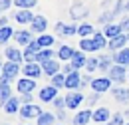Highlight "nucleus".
Segmentation results:
<instances>
[{"mask_svg": "<svg viewBox=\"0 0 129 125\" xmlns=\"http://www.w3.org/2000/svg\"><path fill=\"white\" fill-rule=\"evenodd\" d=\"M99 70H111V58L109 56H101L99 58Z\"/></svg>", "mask_w": 129, "mask_h": 125, "instance_id": "f704fd0d", "label": "nucleus"}, {"mask_svg": "<svg viewBox=\"0 0 129 125\" xmlns=\"http://www.w3.org/2000/svg\"><path fill=\"white\" fill-rule=\"evenodd\" d=\"M14 40H16L20 46H28L32 42V34L28 30H20V32H14Z\"/></svg>", "mask_w": 129, "mask_h": 125, "instance_id": "2eb2a0df", "label": "nucleus"}, {"mask_svg": "<svg viewBox=\"0 0 129 125\" xmlns=\"http://www.w3.org/2000/svg\"><path fill=\"white\" fill-rule=\"evenodd\" d=\"M121 30H123V32H129V20H125V22L121 24Z\"/></svg>", "mask_w": 129, "mask_h": 125, "instance_id": "37998d69", "label": "nucleus"}, {"mask_svg": "<svg viewBox=\"0 0 129 125\" xmlns=\"http://www.w3.org/2000/svg\"><path fill=\"white\" fill-rule=\"evenodd\" d=\"M85 62H87V60H85L83 52H76V54H74V58L70 60V64H72L76 70H78V68H83V66H85Z\"/></svg>", "mask_w": 129, "mask_h": 125, "instance_id": "a878e982", "label": "nucleus"}, {"mask_svg": "<svg viewBox=\"0 0 129 125\" xmlns=\"http://www.w3.org/2000/svg\"><path fill=\"white\" fill-rule=\"evenodd\" d=\"M40 50H44V48L38 44V40H32L28 48H26V52H24V60H28V62H36V56L40 54Z\"/></svg>", "mask_w": 129, "mask_h": 125, "instance_id": "20e7f679", "label": "nucleus"}, {"mask_svg": "<svg viewBox=\"0 0 129 125\" xmlns=\"http://www.w3.org/2000/svg\"><path fill=\"white\" fill-rule=\"evenodd\" d=\"M125 8H127V10H129V0H127V2H125Z\"/></svg>", "mask_w": 129, "mask_h": 125, "instance_id": "a18cd8bd", "label": "nucleus"}, {"mask_svg": "<svg viewBox=\"0 0 129 125\" xmlns=\"http://www.w3.org/2000/svg\"><path fill=\"white\" fill-rule=\"evenodd\" d=\"M40 113H42V109H40L38 105H34V103H24V105L20 107V117H24V119L40 117Z\"/></svg>", "mask_w": 129, "mask_h": 125, "instance_id": "f03ea898", "label": "nucleus"}, {"mask_svg": "<svg viewBox=\"0 0 129 125\" xmlns=\"http://www.w3.org/2000/svg\"><path fill=\"white\" fill-rule=\"evenodd\" d=\"M58 97V87H54V85H46V87H42L40 89V99L42 101H54Z\"/></svg>", "mask_w": 129, "mask_h": 125, "instance_id": "6e6552de", "label": "nucleus"}, {"mask_svg": "<svg viewBox=\"0 0 129 125\" xmlns=\"http://www.w3.org/2000/svg\"><path fill=\"white\" fill-rule=\"evenodd\" d=\"M42 72H44V68H40V64H38V62H28L26 66H24V74H26L28 78L38 79Z\"/></svg>", "mask_w": 129, "mask_h": 125, "instance_id": "0eeeda50", "label": "nucleus"}, {"mask_svg": "<svg viewBox=\"0 0 129 125\" xmlns=\"http://www.w3.org/2000/svg\"><path fill=\"white\" fill-rule=\"evenodd\" d=\"M12 97V89H10V83H0V105L4 107V103Z\"/></svg>", "mask_w": 129, "mask_h": 125, "instance_id": "a211bd4d", "label": "nucleus"}, {"mask_svg": "<svg viewBox=\"0 0 129 125\" xmlns=\"http://www.w3.org/2000/svg\"><path fill=\"white\" fill-rule=\"evenodd\" d=\"M78 34H80L81 38H87V36H91V34H93V28H91L89 24H81L80 28H78Z\"/></svg>", "mask_w": 129, "mask_h": 125, "instance_id": "72a5a7b5", "label": "nucleus"}, {"mask_svg": "<svg viewBox=\"0 0 129 125\" xmlns=\"http://www.w3.org/2000/svg\"><path fill=\"white\" fill-rule=\"evenodd\" d=\"M18 74H20V64H16V62H10V60H8V62L4 64V66H2V76H4V78H8V79H14L18 76Z\"/></svg>", "mask_w": 129, "mask_h": 125, "instance_id": "7ed1b4c3", "label": "nucleus"}, {"mask_svg": "<svg viewBox=\"0 0 129 125\" xmlns=\"http://www.w3.org/2000/svg\"><path fill=\"white\" fill-rule=\"evenodd\" d=\"M91 87L95 93H103L111 87V79L109 78H97V79H91Z\"/></svg>", "mask_w": 129, "mask_h": 125, "instance_id": "423d86ee", "label": "nucleus"}, {"mask_svg": "<svg viewBox=\"0 0 129 125\" xmlns=\"http://www.w3.org/2000/svg\"><path fill=\"white\" fill-rule=\"evenodd\" d=\"M125 78H129V74L125 72V66H113L111 70H109V79L111 81H117V83H121V81H125Z\"/></svg>", "mask_w": 129, "mask_h": 125, "instance_id": "f257e3e1", "label": "nucleus"}, {"mask_svg": "<svg viewBox=\"0 0 129 125\" xmlns=\"http://www.w3.org/2000/svg\"><path fill=\"white\" fill-rule=\"evenodd\" d=\"M38 44L42 48H50L52 44H54V36H48V34H42L40 38H38Z\"/></svg>", "mask_w": 129, "mask_h": 125, "instance_id": "2f4dec72", "label": "nucleus"}, {"mask_svg": "<svg viewBox=\"0 0 129 125\" xmlns=\"http://www.w3.org/2000/svg\"><path fill=\"white\" fill-rule=\"evenodd\" d=\"M121 32H123V30H121V24H107L103 34H105V36L111 40V38H115V36H119Z\"/></svg>", "mask_w": 129, "mask_h": 125, "instance_id": "b1692460", "label": "nucleus"}, {"mask_svg": "<svg viewBox=\"0 0 129 125\" xmlns=\"http://www.w3.org/2000/svg\"><path fill=\"white\" fill-rule=\"evenodd\" d=\"M105 38H107L105 34H93V38H91V40H93V44H95L97 50H99V48H105V46H107V40H105Z\"/></svg>", "mask_w": 129, "mask_h": 125, "instance_id": "7c9ffc66", "label": "nucleus"}, {"mask_svg": "<svg viewBox=\"0 0 129 125\" xmlns=\"http://www.w3.org/2000/svg\"><path fill=\"white\" fill-rule=\"evenodd\" d=\"M109 125H123V115L121 113H115V117L109 119Z\"/></svg>", "mask_w": 129, "mask_h": 125, "instance_id": "4c0bfd02", "label": "nucleus"}, {"mask_svg": "<svg viewBox=\"0 0 129 125\" xmlns=\"http://www.w3.org/2000/svg\"><path fill=\"white\" fill-rule=\"evenodd\" d=\"M80 48H81V52H95L97 50L95 44H93V40H87V38H81Z\"/></svg>", "mask_w": 129, "mask_h": 125, "instance_id": "c756f323", "label": "nucleus"}, {"mask_svg": "<svg viewBox=\"0 0 129 125\" xmlns=\"http://www.w3.org/2000/svg\"><path fill=\"white\" fill-rule=\"evenodd\" d=\"M56 30L60 32L62 36H72V34H76V32H78L74 26H70V24H58V26H56Z\"/></svg>", "mask_w": 129, "mask_h": 125, "instance_id": "c85d7f7f", "label": "nucleus"}, {"mask_svg": "<svg viewBox=\"0 0 129 125\" xmlns=\"http://www.w3.org/2000/svg\"><path fill=\"white\" fill-rule=\"evenodd\" d=\"M54 105H56L58 109H62V107L66 105V97L64 99H62V97H56V99H54Z\"/></svg>", "mask_w": 129, "mask_h": 125, "instance_id": "ea45409f", "label": "nucleus"}, {"mask_svg": "<svg viewBox=\"0 0 129 125\" xmlns=\"http://www.w3.org/2000/svg\"><path fill=\"white\" fill-rule=\"evenodd\" d=\"M81 101H83V95H81V93H70V95H66V107H68V109H76Z\"/></svg>", "mask_w": 129, "mask_h": 125, "instance_id": "f8f14e48", "label": "nucleus"}, {"mask_svg": "<svg viewBox=\"0 0 129 125\" xmlns=\"http://www.w3.org/2000/svg\"><path fill=\"white\" fill-rule=\"evenodd\" d=\"M93 121L97 123H103V121H109V109L107 107H99L93 111Z\"/></svg>", "mask_w": 129, "mask_h": 125, "instance_id": "412c9836", "label": "nucleus"}, {"mask_svg": "<svg viewBox=\"0 0 129 125\" xmlns=\"http://www.w3.org/2000/svg\"><path fill=\"white\" fill-rule=\"evenodd\" d=\"M6 58H8L10 62L20 64L22 60H24V54H22L20 50H16V48H6Z\"/></svg>", "mask_w": 129, "mask_h": 125, "instance_id": "6ab92c4d", "label": "nucleus"}, {"mask_svg": "<svg viewBox=\"0 0 129 125\" xmlns=\"http://www.w3.org/2000/svg\"><path fill=\"white\" fill-rule=\"evenodd\" d=\"M2 66H4V64H0V76H2Z\"/></svg>", "mask_w": 129, "mask_h": 125, "instance_id": "49530a36", "label": "nucleus"}, {"mask_svg": "<svg viewBox=\"0 0 129 125\" xmlns=\"http://www.w3.org/2000/svg\"><path fill=\"white\" fill-rule=\"evenodd\" d=\"M85 68H87L89 72H93V70H97V68H99V60H95V58H89V60L85 62Z\"/></svg>", "mask_w": 129, "mask_h": 125, "instance_id": "e433bc0d", "label": "nucleus"}, {"mask_svg": "<svg viewBox=\"0 0 129 125\" xmlns=\"http://www.w3.org/2000/svg\"><path fill=\"white\" fill-rule=\"evenodd\" d=\"M34 89H36V79L34 78H22L18 79V91L20 93H32Z\"/></svg>", "mask_w": 129, "mask_h": 125, "instance_id": "39448f33", "label": "nucleus"}, {"mask_svg": "<svg viewBox=\"0 0 129 125\" xmlns=\"http://www.w3.org/2000/svg\"><path fill=\"white\" fill-rule=\"evenodd\" d=\"M52 85L54 87H66V76H62V74L52 76Z\"/></svg>", "mask_w": 129, "mask_h": 125, "instance_id": "473e14b6", "label": "nucleus"}, {"mask_svg": "<svg viewBox=\"0 0 129 125\" xmlns=\"http://www.w3.org/2000/svg\"><path fill=\"white\" fill-rule=\"evenodd\" d=\"M52 58H54L52 50H50V48H44V50H40V54L36 56V62H38V64H44V62H48V60H52Z\"/></svg>", "mask_w": 129, "mask_h": 125, "instance_id": "cd10ccee", "label": "nucleus"}, {"mask_svg": "<svg viewBox=\"0 0 129 125\" xmlns=\"http://www.w3.org/2000/svg\"><path fill=\"white\" fill-rule=\"evenodd\" d=\"M42 68H44V74H48V76H56V74L60 72V64L56 62L54 58L48 60V62H44V64H42Z\"/></svg>", "mask_w": 129, "mask_h": 125, "instance_id": "dca6fc26", "label": "nucleus"}, {"mask_svg": "<svg viewBox=\"0 0 129 125\" xmlns=\"http://www.w3.org/2000/svg\"><path fill=\"white\" fill-rule=\"evenodd\" d=\"M14 4H16L18 8H32L34 4H36V0H14Z\"/></svg>", "mask_w": 129, "mask_h": 125, "instance_id": "c9c22d12", "label": "nucleus"}, {"mask_svg": "<svg viewBox=\"0 0 129 125\" xmlns=\"http://www.w3.org/2000/svg\"><path fill=\"white\" fill-rule=\"evenodd\" d=\"M127 125H129V123H127Z\"/></svg>", "mask_w": 129, "mask_h": 125, "instance_id": "de8ad7c7", "label": "nucleus"}, {"mask_svg": "<svg viewBox=\"0 0 129 125\" xmlns=\"http://www.w3.org/2000/svg\"><path fill=\"white\" fill-rule=\"evenodd\" d=\"M89 119H93V111L83 109V111H80V113L74 117V125H87Z\"/></svg>", "mask_w": 129, "mask_h": 125, "instance_id": "9b49d317", "label": "nucleus"}, {"mask_svg": "<svg viewBox=\"0 0 129 125\" xmlns=\"http://www.w3.org/2000/svg\"><path fill=\"white\" fill-rule=\"evenodd\" d=\"M111 93L115 97V101H119V103H127L129 101V89H125V87H113Z\"/></svg>", "mask_w": 129, "mask_h": 125, "instance_id": "4468645a", "label": "nucleus"}, {"mask_svg": "<svg viewBox=\"0 0 129 125\" xmlns=\"http://www.w3.org/2000/svg\"><path fill=\"white\" fill-rule=\"evenodd\" d=\"M20 101H22V103H30V101H32V95L30 93H22L20 95Z\"/></svg>", "mask_w": 129, "mask_h": 125, "instance_id": "a19ab883", "label": "nucleus"}, {"mask_svg": "<svg viewBox=\"0 0 129 125\" xmlns=\"http://www.w3.org/2000/svg\"><path fill=\"white\" fill-rule=\"evenodd\" d=\"M10 38H14V30L6 24V26H0V44H6Z\"/></svg>", "mask_w": 129, "mask_h": 125, "instance_id": "5701e85b", "label": "nucleus"}, {"mask_svg": "<svg viewBox=\"0 0 129 125\" xmlns=\"http://www.w3.org/2000/svg\"><path fill=\"white\" fill-rule=\"evenodd\" d=\"M46 26H48V22H46L44 16H34V20H32V32H44V30H46Z\"/></svg>", "mask_w": 129, "mask_h": 125, "instance_id": "aec40b11", "label": "nucleus"}, {"mask_svg": "<svg viewBox=\"0 0 129 125\" xmlns=\"http://www.w3.org/2000/svg\"><path fill=\"white\" fill-rule=\"evenodd\" d=\"M129 36H123V34H119V36H115V38H111L109 40V44L107 46L111 48V50H123V46L127 44Z\"/></svg>", "mask_w": 129, "mask_h": 125, "instance_id": "ddd939ff", "label": "nucleus"}, {"mask_svg": "<svg viewBox=\"0 0 129 125\" xmlns=\"http://www.w3.org/2000/svg\"><path fill=\"white\" fill-rule=\"evenodd\" d=\"M54 121H56V117L52 111H42L38 117V125H54Z\"/></svg>", "mask_w": 129, "mask_h": 125, "instance_id": "4be33fe9", "label": "nucleus"}, {"mask_svg": "<svg viewBox=\"0 0 129 125\" xmlns=\"http://www.w3.org/2000/svg\"><path fill=\"white\" fill-rule=\"evenodd\" d=\"M18 101H20V99L12 95V97H10V99L4 103V107H2V109L6 111V113H10V115H12V113H16V111H18Z\"/></svg>", "mask_w": 129, "mask_h": 125, "instance_id": "393cba45", "label": "nucleus"}, {"mask_svg": "<svg viewBox=\"0 0 129 125\" xmlns=\"http://www.w3.org/2000/svg\"><path fill=\"white\" fill-rule=\"evenodd\" d=\"M12 2L14 0H0V10H8L12 6Z\"/></svg>", "mask_w": 129, "mask_h": 125, "instance_id": "58836bf2", "label": "nucleus"}, {"mask_svg": "<svg viewBox=\"0 0 129 125\" xmlns=\"http://www.w3.org/2000/svg\"><path fill=\"white\" fill-rule=\"evenodd\" d=\"M72 72H76V68H74L72 64H66V66H64V74L68 76V74H72Z\"/></svg>", "mask_w": 129, "mask_h": 125, "instance_id": "79ce46f5", "label": "nucleus"}, {"mask_svg": "<svg viewBox=\"0 0 129 125\" xmlns=\"http://www.w3.org/2000/svg\"><path fill=\"white\" fill-rule=\"evenodd\" d=\"M14 18H16L18 24H32L34 14L30 12V10H28V8H20V10L16 12V16H14Z\"/></svg>", "mask_w": 129, "mask_h": 125, "instance_id": "1a4fd4ad", "label": "nucleus"}, {"mask_svg": "<svg viewBox=\"0 0 129 125\" xmlns=\"http://www.w3.org/2000/svg\"><path fill=\"white\" fill-rule=\"evenodd\" d=\"M80 85H81V76L78 72H72V74L66 76V87H68V89H76V87H80Z\"/></svg>", "mask_w": 129, "mask_h": 125, "instance_id": "9d476101", "label": "nucleus"}, {"mask_svg": "<svg viewBox=\"0 0 129 125\" xmlns=\"http://www.w3.org/2000/svg\"><path fill=\"white\" fill-rule=\"evenodd\" d=\"M99 20H101V22H109V20H111V16H109V14H105V16H101Z\"/></svg>", "mask_w": 129, "mask_h": 125, "instance_id": "c03bdc74", "label": "nucleus"}, {"mask_svg": "<svg viewBox=\"0 0 129 125\" xmlns=\"http://www.w3.org/2000/svg\"><path fill=\"white\" fill-rule=\"evenodd\" d=\"M113 62L119 64V66H129V48H123V50H119V52L115 54Z\"/></svg>", "mask_w": 129, "mask_h": 125, "instance_id": "f3484780", "label": "nucleus"}, {"mask_svg": "<svg viewBox=\"0 0 129 125\" xmlns=\"http://www.w3.org/2000/svg\"><path fill=\"white\" fill-rule=\"evenodd\" d=\"M74 54H76V50H74V48H70V46H62L60 48V52H58V56H60V60H68V62H70V60H72V58H74Z\"/></svg>", "mask_w": 129, "mask_h": 125, "instance_id": "bb28decb", "label": "nucleus"}]
</instances>
